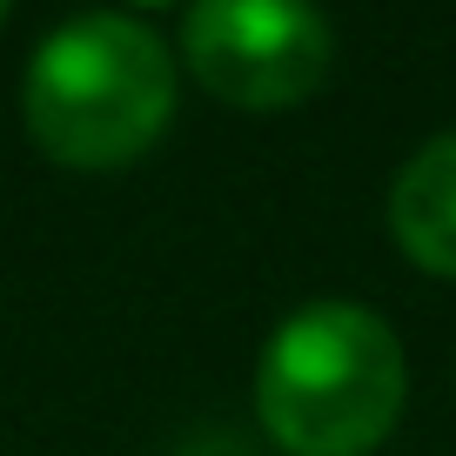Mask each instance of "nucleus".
<instances>
[{
  "mask_svg": "<svg viewBox=\"0 0 456 456\" xmlns=\"http://www.w3.org/2000/svg\"><path fill=\"white\" fill-rule=\"evenodd\" d=\"M403 342L362 302H302L262 349L256 410L289 456H370L403 416Z\"/></svg>",
  "mask_w": 456,
  "mask_h": 456,
  "instance_id": "f257e3e1",
  "label": "nucleus"
},
{
  "mask_svg": "<svg viewBox=\"0 0 456 456\" xmlns=\"http://www.w3.org/2000/svg\"><path fill=\"white\" fill-rule=\"evenodd\" d=\"M20 101L61 168H128L175 114V61L128 14H74L34 47Z\"/></svg>",
  "mask_w": 456,
  "mask_h": 456,
  "instance_id": "f03ea898",
  "label": "nucleus"
},
{
  "mask_svg": "<svg viewBox=\"0 0 456 456\" xmlns=\"http://www.w3.org/2000/svg\"><path fill=\"white\" fill-rule=\"evenodd\" d=\"M182 61L228 108H296L329 81L336 34L315 0H195Z\"/></svg>",
  "mask_w": 456,
  "mask_h": 456,
  "instance_id": "7ed1b4c3",
  "label": "nucleus"
},
{
  "mask_svg": "<svg viewBox=\"0 0 456 456\" xmlns=\"http://www.w3.org/2000/svg\"><path fill=\"white\" fill-rule=\"evenodd\" d=\"M389 228L429 275H456V128L423 142L389 188Z\"/></svg>",
  "mask_w": 456,
  "mask_h": 456,
  "instance_id": "20e7f679",
  "label": "nucleus"
},
{
  "mask_svg": "<svg viewBox=\"0 0 456 456\" xmlns=\"http://www.w3.org/2000/svg\"><path fill=\"white\" fill-rule=\"evenodd\" d=\"M0 14H7V0H0Z\"/></svg>",
  "mask_w": 456,
  "mask_h": 456,
  "instance_id": "39448f33",
  "label": "nucleus"
},
{
  "mask_svg": "<svg viewBox=\"0 0 456 456\" xmlns=\"http://www.w3.org/2000/svg\"><path fill=\"white\" fill-rule=\"evenodd\" d=\"M148 7H161V0H148Z\"/></svg>",
  "mask_w": 456,
  "mask_h": 456,
  "instance_id": "423d86ee",
  "label": "nucleus"
}]
</instances>
